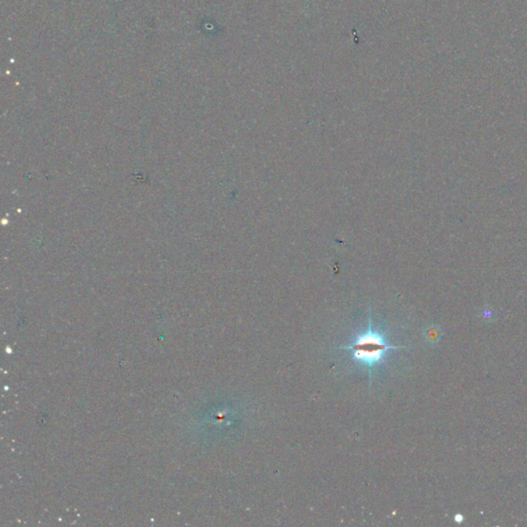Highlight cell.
I'll list each match as a JSON object with an SVG mask.
<instances>
[{
  "instance_id": "2",
  "label": "cell",
  "mask_w": 527,
  "mask_h": 527,
  "mask_svg": "<svg viewBox=\"0 0 527 527\" xmlns=\"http://www.w3.org/2000/svg\"><path fill=\"white\" fill-rule=\"evenodd\" d=\"M438 338H440V330H438L436 327H432L427 330L426 339L428 341L434 342V341H437Z\"/></svg>"
},
{
  "instance_id": "3",
  "label": "cell",
  "mask_w": 527,
  "mask_h": 527,
  "mask_svg": "<svg viewBox=\"0 0 527 527\" xmlns=\"http://www.w3.org/2000/svg\"><path fill=\"white\" fill-rule=\"evenodd\" d=\"M462 520H463V517H462L461 515H457V516H455V521L460 522V521H462Z\"/></svg>"
},
{
  "instance_id": "1",
  "label": "cell",
  "mask_w": 527,
  "mask_h": 527,
  "mask_svg": "<svg viewBox=\"0 0 527 527\" xmlns=\"http://www.w3.org/2000/svg\"><path fill=\"white\" fill-rule=\"evenodd\" d=\"M339 348L350 350L353 353L354 361L369 369V378H371L372 370L384 362L389 350L403 347L389 344L385 335L382 332L374 330L370 321L369 329L365 333L359 335L353 343Z\"/></svg>"
}]
</instances>
